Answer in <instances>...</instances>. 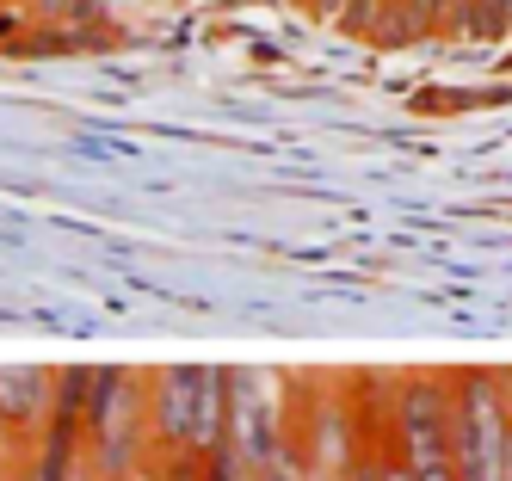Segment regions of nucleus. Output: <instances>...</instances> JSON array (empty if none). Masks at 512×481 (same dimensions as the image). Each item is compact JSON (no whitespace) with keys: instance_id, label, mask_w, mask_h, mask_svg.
<instances>
[{"instance_id":"obj_1","label":"nucleus","mask_w":512,"mask_h":481,"mask_svg":"<svg viewBox=\"0 0 512 481\" xmlns=\"http://www.w3.org/2000/svg\"><path fill=\"white\" fill-rule=\"evenodd\" d=\"M81 451L105 481H142L155 463V432H149V370L130 364H93L87 389V420H81Z\"/></svg>"},{"instance_id":"obj_2","label":"nucleus","mask_w":512,"mask_h":481,"mask_svg":"<svg viewBox=\"0 0 512 481\" xmlns=\"http://www.w3.org/2000/svg\"><path fill=\"white\" fill-rule=\"evenodd\" d=\"M149 432H155V457L223 451L229 444V370L223 364L149 370Z\"/></svg>"},{"instance_id":"obj_3","label":"nucleus","mask_w":512,"mask_h":481,"mask_svg":"<svg viewBox=\"0 0 512 481\" xmlns=\"http://www.w3.org/2000/svg\"><path fill=\"white\" fill-rule=\"evenodd\" d=\"M451 463L457 481H512V401L506 370H451Z\"/></svg>"},{"instance_id":"obj_4","label":"nucleus","mask_w":512,"mask_h":481,"mask_svg":"<svg viewBox=\"0 0 512 481\" xmlns=\"http://www.w3.org/2000/svg\"><path fill=\"white\" fill-rule=\"evenodd\" d=\"M377 438L408 469L451 463V370H408L377 401Z\"/></svg>"},{"instance_id":"obj_5","label":"nucleus","mask_w":512,"mask_h":481,"mask_svg":"<svg viewBox=\"0 0 512 481\" xmlns=\"http://www.w3.org/2000/svg\"><path fill=\"white\" fill-rule=\"evenodd\" d=\"M290 438H297L290 389H278L272 370H229V451L260 475Z\"/></svg>"},{"instance_id":"obj_6","label":"nucleus","mask_w":512,"mask_h":481,"mask_svg":"<svg viewBox=\"0 0 512 481\" xmlns=\"http://www.w3.org/2000/svg\"><path fill=\"white\" fill-rule=\"evenodd\" d=\"M50 407H56V370L0 364V432H44Z\"/></svg>"},{"instance_id":"obj_7","label":"nucleus","mask_w":512,"mask_h":481,"mask_svg":"<svg viewBox=\"0 0 512 481\" xmlns=\"http://www.w3.org/2000/svg\"><path fill=\"white\" fill-rule=\"evenodd\" d=\"M506 25H512V0H451L445 13V37H463V44H494Z\"/></svg>"},{"instance_id":"obj_8","label":"nucleus","mask_w":512,"mask_h":481,"mask_svg":"<svg viewBox=\"0 0 512 481\" xmlns=\"http://www.w3.org/2000/svg\"><path fill=\"white\" fill-rule=\"evenodd\" d=\"M253 481H315V469H309V457H303V444L290 438L284 451H278V457H272L260 475H253Z\"/></svg>"},{"instance_id":"obj_9","label":"nucleus","mask_w":512,"mask_h":481,"mask_svg":"<svg viewBox=\"0 0 512 481\" xmlns=\"http://www.w3.org/2000/svg\"><path fill=\"white\" fill-rule=\"evenodd\" d=\"M204 481H253V469L223 444V451H210V457H204Z\"/></svg>"},{"instance_id":"obj_10","label":"nucleus","mask_w":512,"mask_h":481,"mask_svg":"<svg viewBox=\"0 0 512 481\" xmlns=\"http://www.w3.org/2000/svg\"><path fill=\"white\" fill-rule=\"evenodd\" d=\"M414 481H457V463H438V469H408Z\"/></svg>"},{"instance_id":"obj_11","label":"nucleus","mask_w":512,"mask_h":481,"mask_svg":"<svg viewBox=\"0 0 512 481\" xmlns=\"http://www.w3.org/2000/svg\"><path fill=\"white\" fill-rule=\"evenodd\" d=\"M68 481H105V475H99V469H93V463H87V457H81V463H75V469H68Z\"/></svg>"},{"instance_id":"obj_12","label":"nucleus","mask_w":512,"mask_h":481,"mask_svg":"<svg viewBox=\"0 0 512 481\" xmlns=\"http://www.w3.org/2000/svg\"><path fill=\"white\" fill-rule=\"evenodd\" d=\"M7 481H44V475H38V469H31V463H19V469H13Z\"/></svg>"},{"instance_id":"obj_13","label":"nucleus","mask_w":512,"mask_h":481,"mask_svg":"<svg viewBox=\"0 0 512 481\" xmlns=\"http://www.w3.org/2000/svg\"><path fill=\"white\" fill-rule=\"evenodd\" d=\"M506 401H512V370H506Z\"/></svg>"}]
</instances>
